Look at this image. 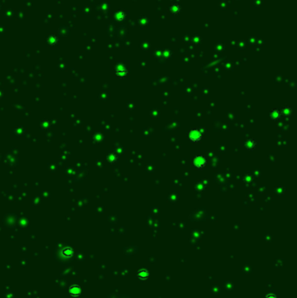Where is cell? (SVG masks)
I'll return each instance as SVG.
<instances>
[{
	"label": "cell",
	"instance_id": "5b68a950",
	"mask_svg": "<svg viewBox=\"0 0 297 298\" xmlns=\"http://www.w3.org/2000/svg\"><path fill=\"white\" fill-rule=\"evenodd\" d=\"M70 293L72 296H78L80 293V289L78 286H72V288H70Z\"/></svg>",
	"mask_w": 297,
	"mask_h": 298
},
{
	"label": "cell",
	"instance_id": "52a82bcc",
	"mask_svg": "<svg viewBox=\"0 0 297 298\" xmlns=\"http://www.w3.org/2000/svg\"><path fill=\"white\" fill-rule=\"evenodd\" d=\"M117 74H118L119 77L124 78V77H126V76L128 74V71L127 69H120V70H118V71H117Z\"/></svg>",
	"mask_w": 297,
	"mask_h": 298
},
{
	"label": "cell",
	"instance_id": "ba28073f",
	"mask_svg": "<svg viewBox=\"0 0 297 298\" xmlns=\"http://www.w3.org/2000/svg\"><path fill=\"white\" fill-rule=\"evenodd\" d=\"M108 161L111 163H114L118 161V155L116 154H112L109 157H108Z\"/></svg>",
	"mask_w": 297,
	"mask_h": 298
},
{
	"label": "cell",
	"instance_id": "3957f363",
	"mask_svg": "<svg viewBox=\"0 0 297 298\" xmlns=\"http://www.w3.org/2000/svg\"><path fill=\"white\" fill-rule=\"evenodd\" d=\"M270 116H271V118L274 120H279L281 118H282V112L281 111H279V110H276V109H274V110H272L271 111V113H270Z\"/></svg>",
	"mask_w": 297,
	"mask_h": 298
},
{
	"label": "cell",
	"instance_id": "8992f818",
	"mask_svg": "<svg viewBox=\"0 0 297 298\" xmlns=\"http://www.w3.org/2000/svg\"><path fill=\"white\" fill-rule=\"evenodd\" d=\"M282 114H284V115H289L292 113V108L289 107V106H284L282 109Z\"/></svg>",
	"mask_w": 297,
	"mask_h": 298
},
{
	"label": "cell",
	"instance_id": "6da1fadb",
	"mask_svg": "<svg viewBox=\"0 0 297 298\" xmlns=\"http://www.w3.org/2000/svg\"><path fill=\"white\" fill-rule=\"evenodd\" d=\"M192 164L193 166L196 168V169H199V170H201L203 169L207 164H208V161H207V158L204 156V155H195L194 158H193V161H192Z\"/></svg>",
	"mask_w": 297,
	"mask_h": 298
},
{
	"label": "cell",
	"instance_id": "277c9868",
	"mask_svg": "<svg viewBox=\"0 0 297 298\" xmlns=\"http://www.w3.org/2000/svg\"><path fill=\"white\" fill-rule=\"evenodd\" d=\"M256 146H257V144H256V141L254 139H248L246 141V147L248 150H254L256 147Z\"/></svg>",
	"mask_w": 297,
	"mask_h": 298
},
{
	"label": "cell",
	"instance_id": "7a4b0ae2",
	"mask_svg": "<svg viewBox=\"0 0 297 298\" xmlns=\"http://www.w3.org/2000/svg\"><path fill=\"white\" fill-rule=\"evenodd\" d=\"M203 138L202 132L198 128H193L188 132V139L192 143H199Z\"/></svg>",
	"mask_w": 297,
	"mask_h": 298
}]
</instances>
